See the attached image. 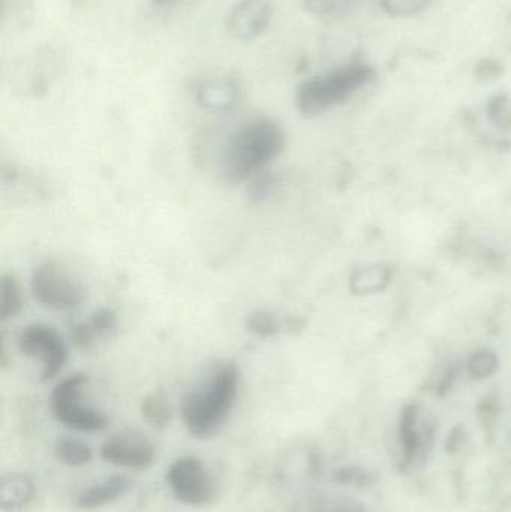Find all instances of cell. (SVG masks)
I'll list each match as a JSON object with an SVG mask.
<instances>
[{"label":"cell","mask_w":511,"mask_h":512,"mask_svg":"<svg viewBox=\"0 0 511 512\" xmlns=\"http://www.w3.org/2000/svg\"><path fill=\"white\" fill-rule=\"evenodd\" d=\"M240 379L234 361H221L183 396L180 415L194 438L210 439L221 432L239 397Z\"/></svg>","instance_id":"cell-1"},{"label":"cell","mask_w":511,"mask_h":512,"mask_svg":"<svg viewBox=\"0 0 511 512\" xmlns=\"http://www.w3.org/2000/svg\"><path fill=\"white\" fill-rule=\"evenodd\" d=\"M284 129L269 117H258L240 126L225 146L221 174L231 186L251 182L284 152Z\"/></svg>","instance_id":"cell-2"},{"label":"cell","mask_w":511,"mask_h":512,"mask_svg":"<svg viewBox=\"0 0 511 512\" xmlns=\"http://www.w3.org/2000/svg\"><path fill=\"white\" fill-rule=\"evenodd\" d=\"M374 77V68L363 63H353L317 75L297 89V110L306 117L326 113L330 108L344 104Z\"/></svg>","instance_id":"cell-3"},{"label":"cell","mask_w":511,"mask_h":512,"mask_svg":"<svg viewBox=\"0 0 511 512\" xmlns=\"http://www.w3.org/2000/svg\"><path fill=\"white\" fill-rule=\"evenodd\" d=\"M89 378L84 373H74L57 382L51 391L50 408L54 418L75 432H102L110 426L107 415L84 403L83 391Z\"/></svg>","instance_id":"cell-4"},{"label":"cell","mask_w":511,"mask_h":512,"mask_svg":"<svg viewBox=\"0 0 511 512\" xmlns=\"http://www.w3.org/2000/svg\"><path fill=\"white\" fill-rule=\"evenodd\" d=\"M30 289L41 306L56 312H71L84 301L83 286L56 261H44L35 267Z\"/></svg>","instance_id":"cell-5"},{"label":"cell","mask_w":511,"mask_h":512,"mask_svg":"<svg viewBox=\"0 0 511 512\" xmlns=\"http://www.w3.org/2000/svg\"><path fill=\"white\" fill-rule=\"evenodd\" d=\"M18 349L26 357L39 361L42 381L56 378L68 361V348L63 337L47 324L27 325L17 339Z\"/></svg>","instance_id":"cell-6"},{"label":"cell","mask_w":511,"mask_h":512,"mask_svg":"<svg viewBox=\"0 0 511 512\" xmlns=\"http://www.w3.org/2000/svg\"><path fill=\"white\" fill-rule=\"evenodd\" d=\"M167 483L177 501L191 507H203L216 499V484L201 460L185 457L171 465Z\"/></svg>","instance_id":"cell-7"},{"label":"cell","mask_w":511,"mask_h":512,"mask_svg":"<svg viewBox=\"0 0 511 512\" xmlns=\"http://www.w3.org/2000/svg\"><path fill=\"white\" fill-rule=\"evenodd\" d=\"M102 459L119 468L143 471L155 462L156 451L150 439L137 430H123L108 436L99 448Z\"/></svg>","instance_id":"cell-8"},{"label":"cell","mask_w":511,"mask_h":512,"mask_svg":"<svg viewBox=\"0 0 511 512\" xmlns=\"http://www.w3.org/2000/svg\"><path fill=\"white\" fill-rule=\"evenodd\" d=\"M273 17L269 0H240L227 18V30L239 41H252L266 32Z\"/></svg>","instance_id":"cell-9"},{"label":"cell","mask_w":511,"mask_h":512,"mask_svg":"<svg viewBox=\"0 0 511 512\" xmlns=\"http://www.w3.org/2000/svg\"><path fill=\"white\" fill-rule=\"evenodd\" d=\"M131 487V481L125 475H111L104 481L92 484L78 495L75 505L83 511L98 510L111 502L122 498Z\"/></svg>","instance_id":"cell-10"},{"label":"cell","mask_w":511,"mask_h":512,"mask_svg":"<svg viewBox=\"0 0 511 512\" xmlns=\"http://www.w3.org/2000/svg\"><path fill=\"white\" fill-rule=\"evenodd\" d=\"M35 495L32 478L20 472H9L0 478V508L18 511L30 504Z\"/></svg>","instance_id":"cell-11"},{"label":"cell","mask_w":511,"mask_h":512,"mask_svg":"<svg viewBox=\"0 0 511 512\" xmlns=\"http://www.w3.org/2000/svg\"><path fill=\"white\" fill-rule=\"evenodd\" d=\"M426 439H428L426 435H423L419 430L416 409L405 411L401 421V429H399L402 469L411 468L416 460L428 451Z\"/></svg>","instance_id":"cell-12"},{"label":"cell","mask_w":511,"mask_h":512,"mask_svg":"<svg viewBox=\"0 0 511 512\" xmlns=\"http://www.w3.org/2000/svg\"><path fill=\"white\" fill-rule=\"evenodd\" d=\"M239 89L231 80L207 81L198 89L197 99L204 108L225 110L236 104Z\"/></svg>","instance_id":"cell-13"},{"label":"cell","mask_w":511,"mask_h":512,"mask_svg":"<svg viewBox=\"0 0 511 512\" xmlns=\"http://www.w3.org/2000/svg\"><path fill=\"white\" fill-rule=\"evenodd\" d=\"M24 307V294L20 280L11 273L0 276V321L17 318Z\"/></svg>","instance_id":"cell-14"},{"label":"cell","mask_w":511,"mask_h":512,"mask_svg":"<svg viewBox=\"0 0 511 512\" xmlns=\"http://www.w3.org/2000/svg\"><path fill=\"white\" fill-rule=\"evenodd\" d=\"M54 456L69 468H81L92 460L93 451L86 442L65 436L54 445Z\"/></svg>","instance_id":"cell-15"},{"label":"cell","mask_w":511,"mask_h":512,"mask_svg":"<svg viewBox=\"0 0 511 512\" xmlns=\"http://www.w3.org/2000/svg\"><path fill=\"white\" fill-rule=\"evenodd\" d=\"M362 0H303L309 14L321 20H342L359 8Z\"/></svg>","instance_id":"cell-16"},{"label":"cell","mask_w":511,"mask_h":512,"mask_svg":"<svg viewBox=\"0 0 511 512\" xmlns=\"http://www.w3.org/2000/svg\"><path fill=\"white\" fill-rule=\"evenodd\" d=\"M141 412L153 427H159V429L167 426L171 420L170 403L162 391H156V393L144 397L143 403H141Z\"/></svg>","instance_id":"cell-17"},{"label":"cell","mask_w":511,"mask_h":512,"mask_svg":"<svg viewBox=\"0 0 511 512\" xmlns=\"http://www.w3.org/2000/svg\"><path fill=\"white\" fill-rule=\"evenodd\" d=\"M245 325L249 333L260 337V339H270V337L278 336L282 331L281 321L267 310H255V312L249 313Z\"/></svg>","instance_id":"cell-18"},{"label":"cell","mask_w":511,"mask_h":512,"mask_svg":"<svg viewBox=\"0 0 511 512\" xmlns=\"http://www.w3.org/2000/svg\"><path fill=\"white\" fill-rule=\"evenodd\" d=\"M89 325L99 339H105V337L111 336L119 327V316L113 309L102 307V309L93 313Z\"/></svg>","instance_id":"cell-19"},{"label":"cell","mask_w":511,"mask_h":512,"mask_svg":"<svg viewBox=\"0 0 511 512\" xmlns=\"http://www.w3.org/2000/svg\"><path fill=\"white\" fill-rule=\"evenodd\" d=\"M381 8L395 17H410L419 14L428 6L429 0H380Z\"/></svg>","instance_id":"cell-20"},{"label":"cell","mask_w":511,"mask_h":512,"mask_svg":"<svg viewBox=\"0 0 511 512\" xmlns=\"http://www.w3.org/2000/svg\"><path fill=\"white\" fill-rule=\"evenodd\" d=\"M99 337L96 336L95 331L87 324H77L71 330V342L75 349L81 352H89L95 348L98 343Z\"/></svg>","instance_id":"cell-21"},{"label":"cell","mask_w":511,"mask_h":512,"mask_svg":"<svg viewBox=\"0 0 511 512\" xmlns=\"http://www.w3.org/2000/svg\"><path fill=\"white\" fill-rule=\"evenodd\" d=\"M276 182L272 176H264V174H258L257 177L251 180L249 185V197L254 203L258 201L266 200L275 188Z\"/></svg>","instance_id":"cell-22"},{"label":"cell","mask_w":511,"mask_h":512,"mask_svg":"<svg viewBox=\"0 0 511 512\" xmlns=\"http://www.w3.org/2000/svg\"><path fill=\"white\" fill-rule=\"evenodd\" d=\"M501 72H503V66H501V62H498V60L483 59L479 66H477V74L483 75V78H486V80L498 77Z\"/></svg>","instance_id":"cell-23"},{"label":"cell","mask_w":511,"mask_h":512,"mask_svg":"<svg viewBox=\"0 0 511 512\" xmlns=\"http://www.w3.org/2000/svg\"><path fill=\"white\" fill-rule=\"evenodd\" d=\"M155 5L162 6L167 5V3H173L176 2V0H152Z\"/></svg>","instance_id":"cell-24"}]
</instances>
